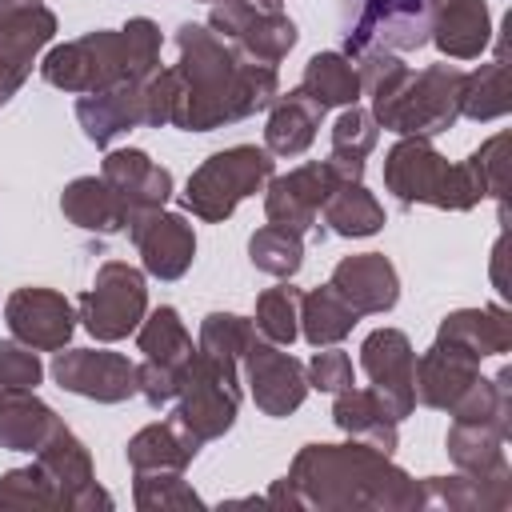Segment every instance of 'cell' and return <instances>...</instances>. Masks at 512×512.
Segmentation results:
<instances>
[{"label": "cell", "mask_w": 512, "mask_h": 512, "mask_svg": "<svg viewBox=\"0 0 512 512\" xmlns=\"http://www.w3.org/2000/svg\"><path fill=\"white\" fill-rule=\"evenodd\" d=\"M300 504H320V508H356V504H384V508H408L420 504V492L408 484L400 468L384 460V452L356 444H308L296 456L292 480Z\"/></svg>", "instance_id": "obj_1"}, {"label": "cell", "mask_w": 512, "mask_h": 512, "mask_svg": "<svg viewBox=\"0 0 512 512\" xmlns=\"http://www.w3.org/2000/svg\"><path fill=\"white\" fill-rule=\"evenodd\" d=\"M460 88L464 76L452 68H432L416 80L404 72L384 96H376V116L396 132H440L456 120Z\"/></svg>", "instance_id": "obj_2"}, {"label": "cell", "mask_w": 512, "mask_h": 512, "mask_svg": "<svg viewBox=\"0 0 512 512\" xmlns=\"http://www.w3.org/2000/svg\"><path fill=\"white\" fill-rule=\"evenodd\" d=\"M388 188L396 192V200L412 204V200H432L440 208H468L480 188L472 180L468 168H448L424 140H404L392 148L388 156Z\"/></svg>", "instance_id": "obj_3"}, {"label": "cell", "mask_w": 512, "mask_h": 512, "mask_svg": "<svg viewBox=\"0 0 512 512\" xmlns=\"http://www.w3.org/2000/svg\"><path fill=\"white\" fill-rule=\"evenodd\" d=\"M44 76L68 92H108L116 84H140L128 60L124 32H92L84 40L56 48L44 60Z\"/></svg>", "instance_id": "obj_4"}, {"label": "cell", "mask_w": 512, "mask_h": 512, "mask_svg": "<svg viewBox=\"0 0 512 512\" xmlns=\"http://www.w3.org/2000/svg\"><path fill=\"white\" fill-rule=\"evenodd\" d=\"M436 0H344L348 56L368 48H416L432 32Z\"/></svg>", "instance_id": "obj_5"}, {"label": "cell", "mask_w": 512, "mask_h": 512, "mask_svg": "<svg viewBox=\"0 0 512 512\" xmlns=\"http://www.w3.org/2000/svg\"><path fill=\"white\" fill-rule=\"evenodd\" d=\"M272 176V156L264 148L240 144L228 152H216L192 180H188V208L204 220H220L236 208V200H244L248 192L260 188V180Z\"/></svg>", "instance_id": "obj_6"}, {"label": "cell", "mask_w": 512, "mask_h": 512, "mask_svg": "<svg viewBox=\"0 0 512 512\" xmlns=\"http://www.w3.org/2000/svg\"><path fill=\"white\" fill-rule=\"evenodd\" d=\"M84 308V324L92 336L100 340H120L136 328L140 312H144V280L136 268L128 264H104L92 292H84L80 300Z\"/></svg>", "instance_id": "obj_7"}, {"label": "cell", "mask_w": 512, "mask_h": 512, "mask_svg": "<svg viewBox=\"0 0 512 512\" xmlns=\"http://www.w3.org/2000/svg\"><path fill=\"white\" fill-rule=\"evenodd\" d=\"M364 372L372 376L376 384V396L380 404L392 412V420H404L416 392H412V380H416V360H412V348L400 332L392 328H380L364 340Z\"/></svg>", "instance_id": "obj_8"}, {"label": "cell", "mask_w": 512, "mask_h": 512, "mask_svg": "<svg viewBox=\"0 0 512 512\" xmlns=\"http://www.w3.org/2000/svg\"><path fill=\"white\" fill-rule=\"evenodd\" d=\"M128 232L144 252V268L160 280H176L196 252V236L184 224V216H160L156 212H136L128 216Z\"/></svg>", "instance_id": "obj_9"}, {"label": "cell", "mask_w": 512, "mask_h": 512, "mask_svg": "<svg viewBox=\"0 0 512 512\" xmlns=\"http://www.w3.org/2000/svg\"><path fill=\"white\" fill-rule=\"evenodd\" d=\"M44 472H48V480L56 484V492H60V504L64 508H92V504H112L100 488H96V480H92V464H88V452H84V444L60 424L44 444H40V460H36Z\"/></svg>", "instance_id": "obj_10"}, {"label": "cell", "mask_w": 512, "mask_h": 512, "mask_svg": "<svg viewBox=\"0 0 512 512\" xmlns=\"http://www.w3.org/2000/svg\"><path fill=\"white\" fill-rule=\"evenodd\" d=\"M52 372L68 392L92 400H124L136 392V368L116 352H60Z\"/></svg>", "instance_id": "obj_11"}, {"label": "cell", "mask_w": 512, "mask_h": 512, "mask_svg": "<svg viewBox=\"0 0 512 512\" xmlns=\"http://www.w3.org/2000/svg\"><path fill=\"white\" fill-rule=\"evenodd\" d=\"M248 360V380H252V396L268 416H288L292 408H300L304 400V372L288 352H276L268 344H260L256 336L244 348Z\"/></svg>", "instance_id": "obj_12"}, {"label": "cell", "mask_w": 512, "mask_h": 512, "mask_svg": "<svg viewBox=\"0 0 512 512\" xmlns=\"http://www.w3.org/2000/svg\"><path fill=\"white\" fill-rule=\"evenodd\" d=\"M336 184H344V180H336V172L328 164H308V168H296L292 176H280L268 192V220L280 228L304 232Z\"/></svg>", "instance_id": "obj_13"}, {"label": "cell", "mask_w": 512, "mask_h": 512, "mask_svg": "<svg viewBox=\"0 0 512 512\" xmlns=\"http://www.w3.org/2000/svg\"><path fill=\"white\" fill-rule=\"evenodd\" d=\"M8 324L32 348H60L72 336V312L64 296L48 288H20L8 300Z\"/></svg>", "instance_id": "obj_14"}, {"label": "cell", "mask_w": 512, "mask_h": 512, "mask_svg": "<svg viewBox=\"0 0 512 512\" xmlns=\"http://www.w3.org/2000/svg\"><path fill=\"white\" fill-rule=\"evenodd\" d=\"M104 180L124 196V204H128L132 216H136V212H156V208L168 200V192H172L168 168H156V164H152L144 152H136V148L112 152V156L104 160Z\"/></svg>", "instance_id": "obj_15"}, {"label": "cell", "mask_w": 512, "mask_h": 512, "mask_svg": "<svg viewBox=\"0 0 512 512\" xmlns=\"http://www.w3.org/2000/svg\"><path fill=\"white\" fill-rule=\"evenodd\" d=\"M332 288L356 308V312H384L396 304V272L384 256L364 252V256H348L344 264H336L332 272Z\"/></svg>", "instance_id": "obj_16"}, {"label": "cell", "mask_w": 512, "mask_h": 512, "mask_svg": "<svg viewBox=\"0 0 512 512\" xmlns=\"http://www.w3.org/2000/svg\"><path fill=\"white\" fill-rule=\"evenodd\" d=\"M60 428L56 412L40 404L28 388H4L0 392V444L12 452H40V444Z\"/></svg>", "instance_id": "obj_17"}, {"label": "cell", "mask_w": 512, "mask_h": 512, "mask_svg": "<svg viewBox=\"0 0 512 512\" xmlns=\"http://www.w3.org/2000/svg\"><path fill=\"white\" fill-rule=\"evenodd\" d=\"M232 40H236V48L244 52V56H252L256 64H276L292 44H296V24L292 20H284L280 12H276V0H248V12H244V20H240V28L232 32Z\"/></svg>", "instance_id": "obj_18"}, {"label": "cell", "mask_w": 512, "mask_h": 512, "mask_svg": "<svg viewBox=\"0 0 512 512\" xmlns=\"http://www.w3.org/2000/svg\"><path fill=\"white\" fill-rule=\"evenodd\" d=\"M196 448H200V440L172 416L168 424L144 428L128 444V460H132L136 472H180L196 456Z\"/></svg>", "instance_id": "obj_19"}, {"label": "cell", "mask_w": 512, "mask_h": 512, "mask_svg": "<svg viewBox=\"0 0 512 512\" xmlns=\"http://www.w3.org/2000/svg\"><path fill=\"white\" fill-rule=\"evenodd\" d=\"M60 204L88 232H120L128 224V216H132L128 204H124V196L108 180H96V176H84V180L68 184V192H64Z\"/></svg>", "instance_id": "obj_20"}, {"label": "cell", "mask_w": 512, "mask_h": 512, "mask_svg": "<svg viewBox=\"0 0 512 512\" xmlns=\"http://www.w3.org/2000/svg\"><path fill=\"white\" fill-rule=\"evenodd\" d=\"M76 116L88 132V140L96 144H108L116 132H124L128 124L144 120L140 112V88L136 84H116L112 92H100V96H84L76 104Z\"/></svg>", "instance_id": "obj_21"}, {"label": "cell", "mask_w": 512, "mask_h": 512, "mask_svg": "<svg viewBox=\"0 0 512 512\" xmlns=\"http://www.w3.org/2000/svg\"><path fill=\"white\" fill-rule=\"evenodd\" d=\"M320 116H324V108H320L304 88L288 92V96L276 104L272 120H268V148L280 152V156L304 152V148L312 144V136H316Z\"/></svg>", "instance_id": "obj_22"}, {"label": "cell", "mask_w": 512, "mask_h": 512, "mask_svg": "<svg viewBox=\"0 0 512 512\" xmlns=\"http://www.w3.org/2000/svg\"><path fill=\"white\" fill-rule=\"evenodd\" d=\"M332 416H336V424H340L344 432L372 440L368 448H376V452H384V456L396 448V420H392V412L380 404L376 392H348V388H344Z\"/></svg>", "instance_id": "obj_23"}, {"label": "cell", "mask_w": 512, "mask_h": 512, "mask_svg": "<svg viewBox=\"0 0 512 512\" xmlns=\"http://www.w3.org/2000/svg\"><path fill=\"white\" fill-rule=\"evenodd\" d=\"M372 144H376V120L368 112H360V108H348L336 120V132H332V160H328V168L336 172V180H356Z\"/></svg>", "instance_id": "obj_24"}, {"label": "cell", "mask_w": 512, "mask_h": 512, "mask_svg": "<svg viewBox=\"0 0 512 512\" xmlns=\"http://www.w3.org/2000/svg\"><path fill=\"white\" fill-rule=\"evenodd\" d=\"M320 208H324V220L332 224V232H340V236H368V232H376L384 224L380 204L360 184L352 188V180L336 184Z\"/></svg>", "instance_id": "obj_25"}, {"label": "cell", "mask_w": 512, "mask_h": 512, "mask_svg": "<svg viewBox=\"0 0 512 512\" xmlns=\"http://www.w3.org/2000/svg\"><path fill=\"white\" fill-rule=\"evenodd\" d=\"M488 40V12L480 0H448L440 28H436V44L448 56H476Z\"/></svg>", "instance_id": "obj_26"}, {"label": "cell", "mask_w": 512, "mask_h": 512, "mask_svg": "<svg viewBox=\"0 0 512 512\" xmlns=\"http://www.w3.org/2000/svg\"><path fill=\"white\" fill-rule=\"evenodd\" d=\"M300 88L320 108H328V104H352L360 96V76H356V68L340 52H324V56H312L308 60V72H304V84Z\"/></svg>", "instance_id": "obj_27"}, {"label": "cell", "mask_w": 512, "mask_h": 512, "mask_svg": "<svg viewBox=\"0 0 512 512\" xmlns=\"http://www.w3.org/2000/svg\"><path fill=\"white\" fill-rule=\"evenodd\" d=\"M140 352H144L152 364H168V368L184 372V364H188V356H192V340H188V332H184L176 308L152 312V320H148L144 332H140Z\"/></svg>", "instance_id": "obj_28"}, {"label": "cell", "mask_w": 512, "mask_h": 512, "mask_svg": "<svg viewBox=\"0 0 512 512\" xmlns=\"http://www.w3.org/2000/svg\"><path fill=\"white\" fill-rule=\"evenodd\" d=\"M356 324V308L328 284L304 300V336L312 344H332Z\"/></svg>", "instance_id": "obj_29"}, {"label": "cell", "mask_w": 512, "mask_h": 512, "mask_svg": "<svg viewBox=\"0 0 512 512\" xmlns=\"http://www.w3.org/2000/svg\"><path fill=\"white\" fill-rule=\"evenodd\" d=\"M252 252V264L272 272V276H292L300 268V232L292 228H280V224H268L252 236L248 244Z\"/></svg>", "instance_id": "obj_30"}, {"label": "cell", "mask_w": 512, "mask_h": 512, "mask_svg": "<svg viewBox=\"0 0 512 512\" xmlns=\"http://www.w3.org/2000/svg\"><path fill=\"white\" fill-rule=\"evenodd\" d=\"M0 32L40 48L56 32V20L40 0H0Z\"/></svg>", "instance_id": "obj_31"}, {"label": "cell", "mask_w": 512, "mask_h": 512, "mask_svg": "<svg viewBox=\"0 0 512 512\" xmlns=\"http://www.w3.org/2000/svg\"><path fill=\"white\" fill-rule=\"evenodd\" d=\"M296 308H300V292L288 288V284H280V288H272V292L260 296V304H256V328L268 340L288 344L296 336Z\"/></svg>", "instance_id": "obj_32"}, {"label": "cell", "mask_w": 512, "mask_h": 512, "mask_svg": "<svg viewBox=\"0 0 512 512\" xmlns=\"http://www.w3.org/2000/svg\"><path fill=\"white\" fill-rule=\"evenodd\" d=\"M0 504H16V508H48V504H60V492L56 484L48 480V472L36 464V468H16L0 480Z\"/></svg>", "instance_id": "obj_33"}, {"label": "cell", "mask_w": 512, "mask_h": 512, "mask_svg": "<svg viewBox=\"0 0 512 512\" xmlns=\"http://www.w3.org/2000/svg\"><path fill=\"white\" fill-rule=\"evenodd\" d=\"M32 52H36V44L0 32V104H4V100L20 88V80L28 76V68H32Z\"/></svg>", "instance_id": "obj_34"}, {"label": "cell", "mask_w": 512, "mask_h": 512, "mask_svg": "<svg viewBox=\"0 0 512 512\" xmlns=\"http://www.w3.org/2000/svg\"><path fill=\"white\" fill-rule=\"evenodd\" d=\"M40 360L16 344H0V384L4 388H36Z\"/></svg>", "instance_id": "obj_35"}, {"label": "cell", "mask_w": 512, "mask_h": 512, "mask_svg": "<svg viewBox=\"0 0 512 512\" xmlns=\"http://www.w3.org/2000/svg\"><path fill=\"white\" fill-rule=\"evenodd\" d=\"M312 384L324 392H344L352 384V360L344 352H316L312 360Z\"/></svg>", "instance_id": "obj_36"}]
</instances>
